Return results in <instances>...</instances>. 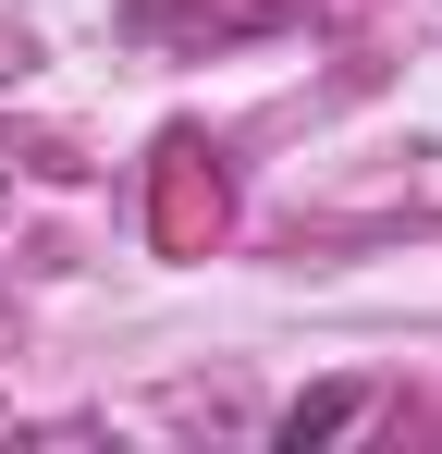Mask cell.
Returning a JSON list of instances; mask_svg holds the SVG:
<instances>
[{"mask_svg": "<svg viewBox=\"0 0 442 454\" xmlns=\"http://www.w3.org/2000/svg\"><path fill=\"white\" fill-rule=\"evenodd\" d=\"M344 418H357V393H320V405H295V418H283V442H320V430H344Z\"/></svg>", "mask_w": 442, "mask_h": 454, "instance_id": "obj_1", "label": "cell"}]
</instances>
